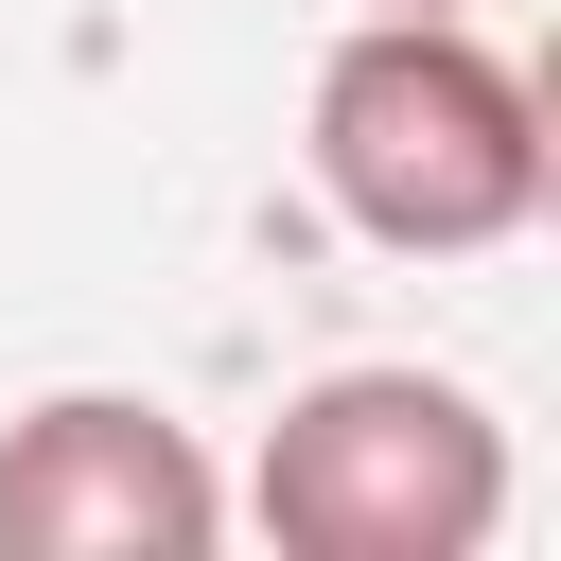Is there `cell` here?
<instances>
[{"mask_svg":"<svg viewBox=\"0 0 561 561\" xmlns=\"http://www.w3.org/2000/svg\"><path fill=\"white\" fill-rule=\"evenodd\" d=\"M316 193L333 228H368L386 263H473V245H526L543 228V88L473 35V18H351L316 53Z\"/></svg>","mask_w":561,"mask_h":561,"instance_id":"1","label":"cell"},{"mask_svg":"<svg viewBox=\"0 0 561 561\" xmlns=\"http://www.w3.org/2000/svg\"><path fill=\"white\" fill-rule=\"evenodd\" d=\"M245 526L280 561H473L508 526V421L456 368H316L245 456Z\"/></svg>","mask_w":561,"mask_h":561,"instance_id":"2","label":"cell"},{"mask_svg":"<svg viewBox=\"0 0 561 561\" xmlns=\"http://www.w3.org/2000/svg\"><path fill=\"white\" fill-rule=\"evenodd\" d=\"M228 473L158 386H53L0 438V561H210Z\"/></svg>","mask_w":561,"mask_h":561,"instance_id":"3","label":"cell"},{"mask_svg":"<svg viewBox=\"0 0 561 561\" xmlns=\"http://www.w3.org/2000/svg\"><path fill=\"white\" fill-rule=\"evenodd\" d=\"M368 18H473V0H368Z\"/></svg>","mask_w":561,"mask_h":561,"instance_id":"4","label":"cell"}]
</instances>
